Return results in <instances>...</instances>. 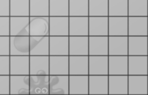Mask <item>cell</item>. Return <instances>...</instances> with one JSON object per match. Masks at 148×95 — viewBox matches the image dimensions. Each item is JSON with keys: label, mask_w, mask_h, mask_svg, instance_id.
Wrapping results in <instances>:
<instances>
[{"label": "cell", "mask_w": 148, "mask_h": 95, "mask_svg": "<svg viewBox=\"0 0 148 95\" xmlns=\"http://www.w3.org/2000/svg\"><path fill=\"white\" fill-rule=\"evenodd\" d=\"M128 95H147V75H128Z\"/></svg>", "instance_id": "cell-21"}, {"label": "cell", "mask_w": 148, "mask_h": 95, "mask_svg": "<svg viewBox=\"0 0 148 95\" xmlns=\"http://www.w3.org/2000/svg\"><path fill=\"white\" fill-rule=\"evenodd\" d=\"M108 75H128V56H108Z\"/></svg>", "instance_id": "cell-16"}, {"label": "cell", "mask_w": 148, "mask_h": 95, "mask_svg": "<svg viewBox=\"0 0 148 95\" xmlns=\"http://www.w3.org/2000/svg\"><path fill=\"white\" fill-rule=\"evenodd\" d=\"M68 56H88V36H69Z\"/></svg>", "instance_id": "cell-5"}, {"label": "cell", "mask_w": 148, "mask_h": 95, "mask_svg": "<svg viewBox=\"0 0 148 95\" xmlns=\"http://www.w3.org/2000/svg\"><path fill=\"white\" fill-rule=\"evenodd\" d=\"M10 87L13 95H29V75L12 76Z\"/></svg>", "instance_id": "cell-25"}, {"label": "cell", "mask_w": 148, "mask_h": 95, "mask_svg": "<svg viewBox=\"0 0 148 95\" xmlns=\"http://www.w3.org/2000/svg\"><path fill=\"white\" fill-rule=\"evenodd\" d=\"M108 36H128V17H108Z\"/></svg>", "instance_id": "cell-11"}, {"label": "cell", "mask_w": 148, "mask_h": 95, "mask_svg": "<svg viewBox=\"0 0 148 95\" xmlns=\"http://www.w3.org/2000/svg\"><path fill=\"white\" fill-rule=\"evenodd\" d=\"M88 36H108V17H88Z\"/></svg>", "instance_id": "cell-10"}, {"label": "cell", "mask_w": 148, "mask_h": 95, "mask_svg": "<svg viewBox=\"0 0 148 95\" xmlns=\"http://www.w3.org/2000/svg\"><path fill=\"white\" fill-rule=\"evenodd\" d=\"M108 17H128V0H108Z\"/></svg>", "instance_id": "cell-31"}, {"label": "cell", "mask_w": 148, "mask_h": 95, "mask_svg": "<svg viewBox=\"0 0 148 95\" xmlns=\"http://www.w3.org/2000/svg\"><path fill=\"white\" fill-rule=\"evenodd\" d=\"M88 95H108V75H88Z\"/></svg>", "instance_id": "cell-19"}, {"label": "cell", "mask_w": 148, "mask_h": 95, "mask_svg": "<svg viewBox=\"0 0 148 95\" xmlns=\"http://www.w3.org/2000/svg\"><path fill=\"white\" fill-rule=\"evenodd\" d=\"M88 75H108V56H88Z\"/></svg>", "instance_id": "cell-15"}, {"label": "cell", "mask_w": 148, "mask_h": 95, "mask_svg": "<svg viewBox=\"0 0 148 95\" xmlns=\"http://www.w3.org/2000/svg\"><path fill=\"white\" fill-rule=\"evenodd\" d=\"M108 56H128V36H108Z\"/></svg>", "instance_id": "cell-13"}, {"label": "cell", "mask_w": 148, "mask_h": 95, "mask_svg": "<svg viewBox=\"0 0 148 95\" xmlns=\"http://www.w3.org/2000/svg\"><path fill=\"white\" fill-rule=\"evenodd\" d=\"M128 75H147V56H128Z\"/></svg>", "instance_id": "cell-17"}, {"label": "cell", "mask_w": 148, "mask_h": 95, "mask_svg": "<svg viewBox=\"0 0 148 95\" xmlns=\"http://www.w3.org/2000/svg\"><path fill=\"white\" fill-rule=\"evenodd\" d=\"M128 56H147V36H128Z\"/></svg>", "instance_id": "cell-14"}, {"label": "cell", "mask_w": 148, "mask_h": 95, "mask_svg": "<svg viewBox=\"0 0 148 95\" xmlns=\"http://www.w3.org/2000/svg\"><path fill=\"white\" fill-rule=\"evenodd\" d=\"M69 36H49V56H68Z\"/></svg>", "instance_id": "cell-6"}, {"label": "cell", "mask_w": 148, "mask_h": 95, "mask_svg": "<svg viewBox=\"0 0 148 95\" xmlns=\"http://www.w3.org/2000/svg\"><path fill=\"white\" fill-rule=\"evenodd\" d=\"M49 75H29V95H49Z\"/></svg>", "instance_id": "cell-1"}, {"label": "cell", "mask_w": 148, "mask_h": 95, "mask_svg": "<svg viewBox=\"0 0 148 95\" xmlns=\"http://www.w3.org/2000/svg\"><path fill=\"white\" fill-rule=\"evenodd\" d=\"M29 17H48L49 0L29 1Z\"/></svg>", "instance_id": "cell-26"}, {"label": "cell", "mask_w": 148, "mask_h": 95, "mask_svg": "<svg viewBox=\"0 0 148 95\" xmlns=\"http://www.w3.org/2000/svg\"><path fill=\"white\" fill-rule=\"evenodd\" d=\"M29 56H49V36H29Z\"/></svg>", "instance_id": "cell-22"}, {"label": "cell", "mask_w": 148, "mask_h": 95, "mask_svg": "<svg viewBox=\"0 0 148 95\" xmlns=\"http://www.w3.org/2000/svg\"><path fill=\"white\" fill-rule=\"evenodd\" d=\"M69 0H49V17H69Z\"/></svg>", "instance_id": "cell-27"}, {"label": "cell", "mask_w": 148, "mask_h": 95, "mask_svg": "<svg viewBox=\"0 0 148 95\" xmlns=\"http://www.w3.org/2000/svg\"><path fill=\"white\" fill-rule=\"evenodd\" d=\"M29 75H49V56H29Z\"/></svg>", "instance_id": "cell-24"}, {"label": "cell", "mask_w": 148, "mask_h": 95, "mask_svg": "<svg viewBox=\"0 0 148 95\" xmlns=\"http://www.w3.org/2000/svg\"><path fill=\"white\" fill-rule=\"evenodd\" d=\"M88 17H108V0H88Z\"/></svg>", "instance_id": "cell-30"}, {"label": "cell", "mask_w": 148, "mask_h": 95, "mask_svg": "<svg viewBox=\"0 0 148 95\" xmlns=\"http://www.w3.org/2000/svg\"><path fill=\"white\" fill-rule=\"evenodd\" d=\"M49 95H69V75H49Z\"/></svg>", "instance_id": "cell-3"}, {"label": "cell", "mask_w": 148, "mask_h": 95, "mask_svg": "<svg viewBox=\"0 0 148 95\" xmlns=\"http://www.w3.org/2000/svg\"><path fill=\"white\" fill-rule=\"evenodd\" d=\"M13 63V75H29V56H18L16 58Z\"/></svg>", "instance_id": "cell-32"}, {"label": "cell", "mask_w": 148, "mask_h": 95, "mask_svg": "<svg viewBox=\"0 0 148 95\" xmlns=\"http://www.w3.org/2000/svg\"><path fill=\"white\" fill-rule=\"evenodd\" d=\"M68 75H88V56H69Z\"/></svg>", "instance_id": "cell-4"}, {"label": "cell", "mask_w": 148, "mask_h": 95, "mask_svg": "<svg viewBox=\"0 0 148 95\" xmlns=\"http://www.w3.org/2000/svg\"><path fill=\"white\" fill-rule=\"evenodd\" d=\"M28 30L29 36H49V17H29Z\"/></svg>", "instance_id": "cell-23"}, {"label": "cell", "mask_w": 148, "mask_h": 95, "mask_svg": "<svg viewBox=\"0 0 148 95\" xmlns=\"http://www.w3.org/2000/svg\"><path fill=\"white\" fill-rule=\"evenodd\" d=\"M88 56H108V36H88Z\"/></svg>", "instance_id": "cell-12"}, {"label": "cell", "mask_w": 148, "mask_h": 95, "mask_svg": "<svg viewBox=\"0 0 148 95\" xmlns=\"http://www.w3.org/2000/svg\"><path fill=\"white\" fill-rule=\"evenodd\" d=\"M69 56H49V75H68Z\"/></svg>", "instance_id": "cell-7"}, {"label": "cell", "mask_w": 148, "mask_h": 95, "mask_svg": "<svg viewBox=\"0 0 148 95\" xmlns=\"http://www.w3.org/2000/svg\"><path fill=\"white\" fill-rule=\"evenodd\" d=\"M69 95H88V75H69Z\"/></svg>", "instance_id": "cell-18"}, {"label": "cell", "mask_w": 148, "mask_h": 95, "mask_svg": "<svg viewBox=\"0 0 148 95\" xmlns=\"http://www.w3.org/2000/svg\"><path fill=\"white\" fill-rule=\"evenodd\" d=\"M147 0H128V17H147Z\"/></svg>", "instance_id": "cell-28"}, {"label": "cell", "mask_w": 148, "mask_h": 95, "mask_svg": "<svg viewBox=\"0 0 148 95\" xmlns=\"http://www.w3.org/2000/svg\"><path fill=\"white\" fill-rule=\"evenodd\" d=\"M108 95H128V75H108Z\"/></svg>", "instance_id": "cell-20"}, {"label": "cell", "mask_w": 148, "mask_h": 95, "mask_svg": "<svg viewBox=\"0 0 148 95\" xmlns=\"http://www.w3.org/2000/svg\"><path fill=\"white\" fill-rule=\"evenodd\" d=\"M68 36H88V17H68Z\"/></svg>", "instance_id": "cell-2"}, {"label": "cell", "mask_w": 148, "mask_h": 95, "mask_svg": "<svg viewBox=\"0 0 148 95\" xmlns=\"http://www.w3.org/2000/svg\"><path fill=\"white\" fill-rule=\"evenodd\" d=\"M49 36H68V17H49Z\"/></svg>", "instance_id": "cell-9"}, {"label": "cell", "mask_w": 148, "mask_h": 95, "mask_svg": "<svg viewBox=\"0 0 148 95\" xmlns=\"http://www.w3.org/2000/svg\"><path fill=\"white\" fill-rule=\"evenodd\" d=\"M147 17H128V36H147Z\"/></svg>", "instance_id": "cell-8"}, {"label": "cell", "mask_w": 148, "mask_h": 95, "mask_svg": "<svg viewBox=\"0 0 148 95\" xmlns=\"http://www.w3.org/2000/svg\"><path fill=\"white\" fill-rule=\"evenodd\" d=\"M69 17H88V0H69Z\"/></svg>", "instance_id": "cell-29"}, {"label": "cell", "mask_w": 148, "mask_h": 95, "mask_svg": "<svg viewBox=\"0 0 148 95\" xmlns=\"http://www.w3.org/2000/svg\"><path fill=\"white\" fill-rule=\"evenodd\" d=\"M13 45L19 56H29V36H15L13 38Z\"/></svg>", "instance_id": "cell-33"}]
</instances>
